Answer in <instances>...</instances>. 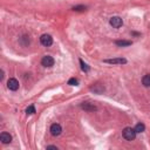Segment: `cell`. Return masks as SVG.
Segmentation results:
<instances>
[{"label": "cell", "mask_w": 150, "mask_h": 150, "mask_svg": "<svg viewBox=\"0 0 150 150\" xmlns=\"http://www.w3.org/2000/svg\"><path fill=\"white\" fill-rule=\"evenodd\" d=\"M136 130L135 129L130 128V127H127V128L123 129V131H122V135H123V137H124L127 141H134L136 137Z\"/></svg>", "instance_id": "6da1fadb"}, {"label": "cell", "mask_w": 150, "mask_h": 150, "mask_svg": "<svg viewBox=\"0 0 150 150\" xmlns=\"http://www.w3.org/2000/svg\"><path fill=\"white\" fill-rule=\"evenodd\" d=\"M40 42H41V45H43V46L49 47L50 45L53 43V38H52L49 34H43V35H41V38H40Z\"/></svg>", "instance_id": "7a4b0ae2"}, {"label": "cell", "mask_w": 150, "mask_h": 150, "mask_svg": "<svg viewBox=\"0 0 150 150\" xmlns=\"http://www.w3.org/2000/svg\"><path fill=\"white\" fill-rule=\"evenodd\" d=\"M7 88L10 90H13V92L18 90L19 89V82H18V80L14 79V78H11V79L7 81Z\"/></svg>", "instance_id": "3957f363"}, {"label": "cell", "mask_w": 150, "mask_h": 150, "mask_svg": "<svg viewBox=\"0 0 150 150\" xmlns=\"http://www.w3.org/2000/svg\"><path fill=\"white\" fill-rule=\"evenodd\" d=\"M109 24H110L114 28H120V27L123 25V21H122V19L120 18V17H113V18H110V20H109Z\"/></svg>", "instance_id": "277c9868"}, {"label": "cell", "mask_w": 150, "mask_h": 150, "mask_svg": "<svg viewBox=\"0 0 150 150\" xmlns=\"http://www.w3.org/2000/svg\"><path fill=\"white\" fill-rule=\"evenodd\" d=\"M103 62L110 63V64H124V63H127V60L123 59V57H116V59H107V60H103Z\"/></svg>", "instance_id": "5b68a950"}, {"label": "cell", "mask_w": 150, "mask_h": 150, "mask_svg": "<svg viewBox=\"0 0 150 150\" xmlns=\"http://www.w3.org/2000/svg\"><path fill=\"white\" fill-rule=\"evenodd\" d=\"M50 134L53 136H59L62 131V128H61V125L59 123H54V124L50 125Z\"/></svg>", "instance_id": "8992f818"}, {"label": "cell", "mask_w": 150, "mask_h": 150, "mask_svg": "<svg viewBox=\"0 0 150 150\" xmlns=\"http://www.w3.org/2000/svg\"><path fill=\"white\" fill-rule=\"evenodd\" d=\"M41 64L43 67H52V66H54V59L52 56H49V55H46V56L42 57Z\"/></svg>", "instance_id": "52a82bcc"}, {"label": "cell", "mask_w": 150, "mask_h": 150, "mask_svg": "<svg viewBox=\"0 0 150 150\" xmlns=\"http://www.w3.org/2000/svg\"><path fill=\"white\" fill-rule=\"evenodd\" d=\"M81 108L85 109L86 111H95V110H97L96 106H94V104L90 103V102H83V103L81 104Z\"/></svg>", "instance_id": "ba28073f"}, {"label": "cell", "mask_w": 150, "mask_h": 150, "mask_svg": "<svg viewBox=\"0 0 150 150\" xmlns=\"http://www.w3.org/2000/svg\"><path fill=\"white\" fill-rule=\"evenodd\" d=\"M0 141L4 143V144L11 143V141H12V136L10 135L8 132H1V134H0Z\"/></svg>", "instance_id": "9c48e42d"}, {"label": "cell", "mask_w": 150, "mask_h": 150, "mask_svg": "<svg viewBox=\"0 0 150 150\" xmlns=\"http://www.w3.org/2000/svg\"><path fill=\"white\" fill-rule=\"evenodd\" d=\"M115 43L118 47H128L131 45V41H128V40H117V41H115Z\"/></svg>", "instance_id": "30bf717a"}, {"label": "cell", "mask_w": 150, "mask_h": 150, "mask_svg": "<svg viewBox=\"0 0 150 150\" xmlns=\"http://www.w3.org/2000/svg\"><path fill=\"white\" fill-rule=\"evenodd\" d=\"M142 83L144 87H150V74H146L143 76Z\"/></svg>", "instance_id": "8fae6325"}, {"label": "cell", "mask_w": 150, "mask_h": 150, "mask_svg": "<svg viewBox=\"0 0 150 150\" xmlns=\"http://www.w3.org/2000/svg\"><path fill=\"white\" fill-rule=\"evenodd\" d=\"M135 130H136V132H143L145 130V125L143 124V123H137L135 127Z\"/></svg>", "instance_id": "7c38bea8"}, {"label": "cell", "mask_w": 150, "mask_h": 150, "mask_svg": "<svg viewBox=\"0 0 150 150\" xmlns=\"http://www.w3.org/2000/svg\"><path fill=\"white\" fill-rule=\"evenodd\" d=\"M80 64H81V69H82L85 73H88V71H89V69H90L89 66H88L87 63H85L82 60H80Z\"/></svg>", "instance_id": "4fadbf2b"}, {"label": "cell", "mask_w": 150, "mask_h": 150, "mask_svg": "<svg viewBox=\"0 0 150 150\" xmlns=\"http://www.w3.org/2000/svg\"><path fill=\"white\" fill-rule=\"evenodd\" d=\"M26 113L28 115H33L34 113H35V108H34V106H29L27 109H26Z\"/></svg>", "instance_id": "5bb4252c"}, {"label": "cell", "mask_w": 150, "mask_h": 150, "mask_svg": "<svg viewBox=\"0 0 150 150\" xmlns=\"http://www.w3.org/2000/svg\"><path fill=\"white\" fill-rule=\"evenodd\" d=\"M78 80L76 79H70L69 81H68V85H70V86H78Z\"/></svg>", "instance_id": "9a60e30c"}, {"label": "cell", "mask_w": 150, "mask_h": 150, "mask_svg": "<svg viewBox=\"0 0 150 150\" xmlns=\"http://www.w3.org/2000/svg\"><path fill=\"white\" fill-rule=\"evenodd\" d=\"M73 10H74V11H85V10H86V6H74Z\"/></svg>", "instance_id": "2e32d148"}, {"label": "cell", "mask_w": 150, "mask_h": 150, "mask_svg": "<svg viewBox=\"0 0 150 150\" xmlns=\"http://www.w3.org/2000/svg\"><path fill=\"white\" fill-rule=\"evenodd\" d=\"M47 149H55V150H57V146H55V145H48V146H47Z\"/></svg>", "instance_id": "e0dca14e"}]
</instances>
